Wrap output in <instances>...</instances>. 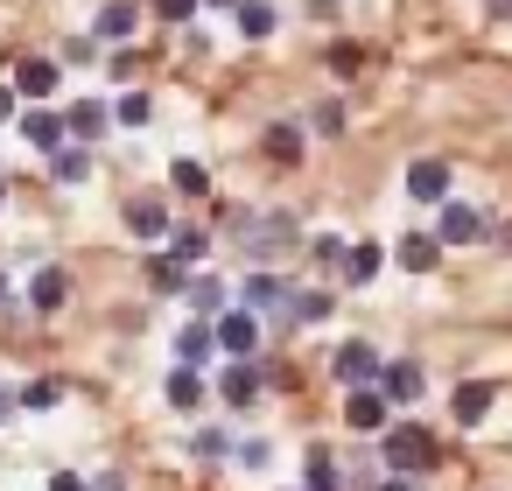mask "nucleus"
I'll list each match as a JSON object with an SVG mask.
<instances>
[{"mask_svg": "<svg viewBox=\"0 0 512 491\" xmlns=\"http://www.w3.org/2000/svg\"><path fill=\"white\" fill-rule=\"evenodd\" d=\"M491 15H512V0H491Z\"/></svg>", "mask_w": 512, "mask_h": 491, "instance_id": "nucleus-41", "label": "nucleus"}, {"mask_svg": "<svg viewBox=\"0 0 512 491\" xmlns=\"http://www.w3.org/2000/svg\"><path fill=\"white\" fill-rule=\"evenodd\" d=\"M421 386H428V379H421L414 358H393V365L379 372V393H386V400H421Z\"/></svg>", "mask_w": 512, "mask_h": 491, "instance_id": "nucleus-14", "label": "nucleus"}, {"mask_svg": "<svg viewBox=\"0 0 512 491\" xmlns=\"http://www.w3.org/2000/svg\"><path fill=\"white\" fill-rule=\"evenodd\" d=\"M204 8H246V0H204Z\"/></svg>", "mask_w": 512, "mask_h": 491, "instance_id": "nucleus-40", "label": "nucleus"}, {"mask_svg": "<svg viewBox=\"0 0 512 491\" xmlns=\"http://www.w3.org/2000/svg\"><path fill=\"white\" fill-rule=\"evenodd\" d=\"M127 232L134 239H162L169 232V204L162 197H127Z\"/></svg>", "mask_w": 512, "mask_h": 491, "instance_id": "nucleus-11", "label": "nucleus"}, {"mask_svg": "<svg viewBox=\"0 0 512 491\" xmlns=\"http://www.w3.org/2000/svg\"><path fill=\"white\" fill-rule=\"evenodd\" d=\"M113 120H120V127H148V120H155V99H148V92H127V99L113 106Z\"/></svg>", "mask_w": 512, "mask_h": 491, "instance_id": "nucleus-24", "label": "nucleus"}, {"mask_svg": "<svg viewBox=\"0 0 512 491\" xmlns=\"http://www.w3.org/2000/svg\"><path fill=\"white\" fill-rule=\"evenodd\" d=\"M0 421H8V393H0Z\"/></svg>", "mask_w": 512, "mask_h": 491, "instance_id": "nucleus-43", "label": "nucleus"}, {"mask_svg": "<svg viewBox=\"0 0 512 491\" xmlns=\"http://www.w3.org/2000/svg\"><path fill=\"white\" fill-rule=\"evenodd\" d=\"M50 169H57V183H85V176H92V155H85V148H64Z\"/></svg>", "mask_w": 512, "mask_h": 491, "instance_id": "nucleus-27", "label": "nucleus"}, {"mask_svg": "<svg viewBox=\"0 0 512 491\" xmlns=\"http://www.w3.org/2000/svg\"><path fill=\"white\" fill-rule=\"evenodd\" d=\"M190 309H197L204 323H211V309L225 316V288H218V281H190Z\"/></svg>", "mask_w": 512, "mask_h": 491, "instance_id": "nucleus-29", "label": "nucleus"}, {"mask_svg": "<svg viewBox=\"0 0 512 491\" xmlns=\"http://www.w3.org/2000/svg\"><path fill=\"white\" fill-rule=\"evenodd\" d=\"M253 246H260V253H267V246H295V218H260Z\"/></svg>", "mask_w": 512, "mask_h": 491, "instance_id": "nucleus-28", "label": "nucleus"}, {"mask_svg": "<svg viewBox=\"0 0 512 491\" xmlns=\"http://www.w3.org/2000/svg\"><path fill=\"white\" fill-rule=\"evenodd\" d=\"M211 351H218V323H204V316H197V323H183V330H176V358H183V365H204Z\"/></svg>", "mask_w": 512, "mask_h": 491, "instance_id": "nucleus-13", "label": "nucleus"}, {"mask_svg": "<svg viewBox=\"0 0 512 491\" xmlns=\"http://www.w3.org/2000/svg\"><path fill=\"white\" fill-rule=\"evenodd\" d=\"M295 302H302V295H295L281 274H267V267L246 274V309H253V316H260V309H288V316H295Z\"/></svg>", "mask_w": 512, "mask_h": 491, "instance_id": "nucleus-7", "label": "nucleus"}, {"mask_svg": "<svg viewBox=\"0 0 512 491\" xmlns=\"http://www.w3.org/2000/svg\"><path fill=\"white\" fill-rule=\"evenodd\" d=\"M309 127H316V134H344V106H337V99H323V106L309 113Z\"/></svg>", "mask_w": 512, "mask_h": 491, "instance_id": "nucleus-32", "label": "nucleus"}, {"mask_svg": "<svg viewBox=\"0 0 512 491\" xmlns=\"http://www.w3.org/2000/svg\"><path fill=\"white\" fill-rule=\"evenodd\" d=\"M344 428H358V435H379V428H386V393H379V386L351 393V400H344Z\"/></svg>", "mask_w": 512, "mask_h": 491, "instance_id": "nucleus-10", "label": "nucleus"}, {"mask_svg": "<svg viewBox=\"0 0 512 491\" xmlns=\"http://www.w3.org/2000/svg\"><path fill=\"white\" fill-rule=\"evenodd\" d=\"M239 36H253V43L274 36V8H267V0H246V8H239Z\"/></svg>", "mask_w": 512, "mask_h": 491, "instance_id": "nucleus-21", "label": "nucleus"}, {"mask_svg": "<svg viewBox=\"0 0 512 491\" xmlns=\"http://www.w3.org/2000/svg\"><path fill=\"white\" fill-rule=\"evenodd\" d=\"M316 260H323V267H344L351 246H344V239H316Z\"/></svg>", "mask_w": 512, "mask_h": 491, "instance_id": "nucleus-34", "label": "nucleus"}, {"mask_svg": "<svg viewBox=\"0 0 512 491\" xmlns=\"http://www.w3.org/2000/svg\"><path fill=\"white\" fill-rule=\"evenodd\" d=\"M267 155H274V162H295V155H302V127H288V120L267 127Z\"/></svg>", "mask_w": 512, "mask_h": 491, "instance_id": "nucleus-25", "label": "nucleus"}, {"mask_svg": "<svg viewBox=\"0 0 512 491\" xmlns=\"http://www.w3.org/2000/svg\"><path fill=\"white\" fill-rule=\"evenodd\" d=\"M435 239H442V246H477V239H484V218H477L470 204H456V197H449V204H442V218H435Z\"/></svg>", "mask_w": 512, "mask_h": 491, "instance_id": "nucleus-6", "label": "nucleus"}, {"mask_svg": "<svg viewBox=\"0 0 512 491\" xmlns=\"http://www.w3.org/2000/svg\"><path fill=\"white\" fill-rule=\"evenodd\" d=\"M29 302H36L43 316H57V309L71 302V274H64V267H43V274L29 281Z\"/></svg>", "mask_w": 512, "mask_h": 491, "instance_id": "nucleus-12", "label": "nucleus"}, {"mask_svg": "<svg viewBox=\"0 0 512 491\" xmlns=\"http://www.w3.org/2000/svg\"><path fill=\"white\" fill-rule=\"evenodd\" d=\"M169 407H176V414H197V407H204V372H197V365H176V372H169Z\"/></svg>", "mask_w": 512, "mask_h": 491, "instance_id": "nucleus-15", "label": "nucleus"}, {"mask_svg": "<svg viewBox=\"0 0 512 491\" xmlns=\"http://www.w3.org/2000/svg\"><path fill=\"white\" fill-rule=\"evenodd\" d=\"M260 386H267V379H260V365H253V358H232V365H225V379H218V393H225L232 407H253V400H260Z\"/></svg>", "mask_w": 512, "mask_h": 491, "instance_id": "nucleus-9", "label": "nucleus"}, {"mask_svg": "<svg viewBox=\"0 0 512 491\" xmlns=\"http://www.w3.org/2000/svg\"><path fill=\"white\" fill-rule=\"evenodd\" d=\"M64 400V379H29L22 386V407H57Z\"/></svg>", "mask_w": 512, "mask_h": 491, "instance_id": "nucleus-30", "label": "nucleus"}, {"mask_svg": "<svg viewBox=\"0 0 512 491\" xmlns=\"http://www.w3.org/2000/svg\"><path fill=\"white\" fill-rule=\"evenodd\" d=\"M218 351L253 358V351H260V316H253V309H225V316H218Z\"/></svg>", "mask_w": 512, "mask_h": 491, "instance_id": "nucleus-4", "label": "nucleus"}, {"mask_svg": "<svg viewBox=\"0 0 512 491\" xmlns=\"http://www.w3.org/2000/svg\"><path fill=\"white\" fill-rule=\"evenodd\" d=\"M330 372H337V379H344L351 393H365V386H379V372H386V358H379L372 344H358V337H351V344H337V358H330Z\"/></svg>", "mask_w": 512, "mask_h": 491, "instance_id": "nucleus-2", "label": "nucleus"}, {"mask_svg": "<svg viewBox=\"0 0 512 491\" xmlns=\"http://www.w3.org/2000/svg\"><path fill=\"white\" fill-rule=\"evenodd\" d=\"M239 463L246 470H267V442H239Z\"/></svg>", "mask_w": 512, "mask_h": 491, "instance_id": "nucleus-37", "label": "nucleus"}, {"mask_svg": "<svg viewBox=\"0 0 512 491\" xmlns=\"http://www.w3.org/2000/svg\"><path fill=\"white\" fill-rule=\"evenodd\" d=\"M71 134H78V141H99V134H106V106H99V99H78V106H71Z\"/></svg>", "mask_w": 512, "mask_h": 491, "instance_id": "nucleus-20", "label": "nucleus"}, {"mask_svg": "<svg viewBox=\"0 0 512 491\" xmlns=\"http://www.w3.org/2000/svg\"><path fill=\"white\" fill-rule=\"evenodd\" d=\"M57 85H64V71H57L50 57H22V64H15V92H22V99H50Z\"/></svg>", "mask_w": 512, "mask_h": 491, "instance_id": "nucleus-8", "label": "nucleus"}, {"mask_svg": "<svg viewBox=\"0 0 512 491\" xmlns=\"http://www.w3.org/2000/svg\"><path fill=\"white\" fill-rule=\"evenodd\" d=\"M155 8H162V22H190V15L204 8V0H155Z\"/></svg>", "mask_w": 512, "mask_h": 491, "instance_id": "nucleus-35", "label": "nucleus"}, {"mask_svg": "<svg viewBox=\"0 0 512 491\" xmlns=\"http://www.w3.org/2000/svg\"><path fill=\"white\" fill-rule=\"evenodd\" d=\"M386 470H400V477H414V470H428L435 463V435L428 428H414V421H400V428H386Z\"/></svg>", "mask_w": 512, "mask_h": 491, "instance_id": "nucleus-1", "label": "nucleus"}, {"mask_svg": "<svg viewBox=\"0 0 512 491\" xmlns=\"http://www.w3.org/2000/svg\"><path fill=\"white\" fill-rule=\"evenodd\" d=\"M148 288H162V295H183V288H190V267H183L176 253H155V260H148Z\"/></svg>", "mask_w": 512, "mask_h": 491, "instance_id": "nucleus-18", "label": "nucleus"}, {"mask_svg": "<svg viewBox=\"0 0 512 491\" xmlns=\"http://www.w3.org/2000/svg\"><path fill=\"white\" fill-rule=\"evenodd\" d=\"M204 246H211L204 232H169V253H176L183 267H190V260H204Z\"/></svg>", "mask_w": 512, "mask_h": 491, "instance_id": "nucleus-31", "label": "nucleus"}, {"mask_svg": "<svg viewBox=\"0 0 512 491\" xmlns=\"http://www.w3.org/2000/svg\"><path fill=\"white\" fill-rule=\"evenodd\" d=\"M302 491H344V477H337L330 449H309V484H302Z\"/></svg>", "mask_w": 512, "mask_h": 491, "instance_id": "nucleus-23", "label": "nucleus"}, {"mask_svg": "<svg viewBox=\"0 0 512 491\" xmlns=\"http://www.w3.org/2000/svg\"><path fill=\"white\" fill-rule=\"evenodd\" d=\"M379 260H386L379 246H351V260H344V281H358V288H365V281H379Z\"/></svg>", "mask_w": 512, "mask_h": 491, "instance_id": "nucleus-22", "label": "nucleus"}, {"mask_svg": "<svg viewBox=\"0 0 512 491\" xmlns=\"http://www.w3.org/2000/svg\"><path fill=\"white\" fill-rule=\"evenodd\" d=\"M169 183H176L183 197H204V190H211V176H204V162H190V155H183V162L169 169Z\"/></svg>", "mask_w": 512, "mask_h": 491, "instance_id": "nucleus-26", "label": "nucleus"}, {"mask_svg": "<svg viewBox=\"0 0 512 491\" xmlns=\"http://www.w3.org/2000/svg\"><path fill=\"white\" fill-rule=\"evenodd\" d=\"M22 134H29V148H43V155L57 162V155H64V141H71V113L36 106V113H22Z\"/></svg>", "mask_w": 512, "mask_h": 491, "instance_id": "nucleus-3", "label": "nucleus"}, {"mask_svg": "<svg viewBox=\"0 0 512 491\" xmlns=\"http://www.w3.org/2000/svg\"><path fill=\"white\" fill-rule=\"evenodd\" d=\"M323 316H330V295H302L295 302V323H323Z\"/></svg>", "mask_w": 512, "mask_h": 491, "instance_id": "nucleus-33", "label": "nucleus"}, {"mask_svg": "<svg viewBox=\"0 0 512 491\" xmlns=\"http://www.w3.org/2000/svg\"><path fill=\"white\" fill-rule=\"evenodd\" d=\"M435 260H442V239H435V232H407V239H400V267H407V274H428Z\"/></svg>", "mask_w": 512, "mask_h": 491, "instance_id": "nucleus-16", "label": "nucleus"}, {"mask_svg": "<svg viewBox=\"0 0 512 491\" xmlns=\"http://www.w3.org/2000/svg\"><path fill=\"white\" fill-rule=\"evenodd\" d=\"M0 295H8V274H0Z\"/></svg>", "mask_w": 512, "mask_h": 491, "instance_id": "nucleus-44", "label": "nucleus"}, {"mask_svg": "<svg viewBox=\"0 0 512 491\" xmlns=\"http://www.w3.org/2000/svg\"><path fill=\"white\" fill-rule=\"evenodd\" d=\"M225 449H232V442H225L218 428H204V435H197V456H225Z\"/></svg>", "mask_w": 512, "mask_h": 491, "instance_id": "nucleus-36", "label": "nucleus"}, {"mask_svg": "<svg viewBox=\"0 0 512 491\" xmlns=\"http://www.w3.org/2000/svg\"><path fill=\"white\" fill-rule=\"evenodd\" d=\"M407 197L442 211V204H449V162H435V155H428V162H414V169H407Z\"/></svg>", "mask_w": 512, "mask_h": 491, "instance_id": "nucleus-5", "label": "nucleus"}, {"mask_svg": "<svg viewBox=\"0 0 512 491\" xmlns=\"http://www.w3.org/2000/svg\"><path fill=\"white\" fill-rule=\"evenodd\" d=\"M379 491H407V484H400V477H386V484H379Z\"/></svg>", "mask_w": 512, "mask_h": 491, "instance_id": "nucleus-42", "label": "nucleus"}, {"mask_svg": "<svg viewBox=\"0 0 512 491\" xmlns=\"http://www.w3.org/2000/svg\"><path fill=\"white\" fill-rule=\"evenodd\" d=\"M484 414H491V386H484V379H470V386H456V421H463V428H477Z\"/></svg>", "mask_w": 512, "mask_h": 491, "instance_id": "nucleus-19", "label": "nucleus"}, {"mask_svg": "<svg viewBox=\"0 0 512 491\" xmlns=\"http://www.w3.org/2000/svg\"><path fill=\"white\" fill-rule=\"evenodd\" d=\"M15 106H22V92H15V85H0V127L15 120Z\"/></svg>", "mask_w": 512, "mask_h": 491, "instance_id": "nucleus-39", "label": "nucleus"}, {"mask_svg": "<svg viewBox=\"0 0 512 491\" xmlns=\"http://www.w3.org/2000/svg\"><path fill=\"white\" fill-rule=\"evenodd\" d=\"M50 491H92V484H85L78 470H57V477H50Z\"/></svg>", "mask_w": 512, "mask_h": 491, "instance_id": "nucleus-38", "label": "nucleus"}, {"mask_svg": "<svg viewBox=\"0 0 512 491\" xmlns=\"http://www.w3.org/2000/svg\"><path fill=\"white\" fill-rule=\"evenodd\" d=\"M134 22H141V15L127 8V0H106L92 29H99V43H127V36H134Z\"/></svg>", "mask_w": 512, "mask_h": 491, "instance_id": "nucleus-17", "label": "nucleus"}, {"mask_svg": "<svg viewBox=\"0 0 512 491\" xmlns=\"http://www.w3.org/2000/svg\"><path fill=\"white\" fill-rule=\"evenodd\" d=\"M0 204H8V183H0Z\"/></svg>", "mask_w": 512, "mask_h": 491, "instance_id": "nucleus-45", "label": "nucleus"}]
</instances>
